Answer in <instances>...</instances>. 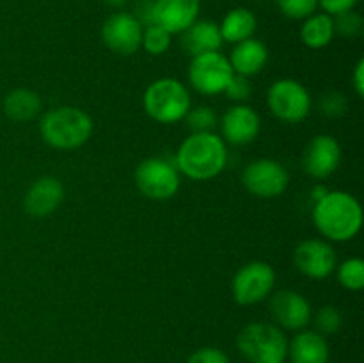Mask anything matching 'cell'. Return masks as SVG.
<instances>
[{
	"instance_id": "9c48e42d",
	"label": "cell",
	"mask_w": 364,
	"mask_h": 363,
	"mask_svg": "<svg viewBox=\"0 0 364 363\" xmlns=\"http://www.w3.org/2000/svg\"><path fill=\"white\" fill-rule=\"evenodd\" d=\"M233 75L230 60L219 50L192 57L187 71L188 82L194 88V91L205 96L224 93Z\"/></svg>"
},
{
	"instance_id": "83f0119b",
	"label": "cell",
	"mask_w": 364,
	"mask_h": 363,
	"mask_svg": "<svg viewBox=\"0 0 364 363\" xmlns=\"http://www.w3.org/2000/svg\"><path fill=\"white\" fill-rule=\"evenodd\" d=\"M341 324H343V317H341L340 310L333 305H326L322 308L316 310L315 313V331L320 335H333L340 331Z\"/></svg>"
},
{
	"instance_id": "5b68a950",
	"label": "cell",
	"mask_w": 364,
	"mask_h": 363,
	"mask_svg": "<svg viewBox=\"0 0 364 363\" xmlns=\"http://www.w3.org/2000/svg\"><path fill=\"white\" fill-rule=\"evenodd\" d=\"M237 347L251 363H283L288 354L284 331L276 324L252 322L240 330Z\"/></svg>"
},
{
	"instance_id": "3957f363",
	"label": "cell",
	"mask_w": 364,
	"mask_h": 363,
	"mask_svg": "<svg viewBox=\"0 0 364 363\" xmlns=\"http://www.w3.org/2000/svg\"><path fill=\"white\" fill-rule=\"evenodd\" d=\"M95 123L84 109L60 105L43 114L39 121L41 139L55 149H77L91 139Z\"/></svg>"
},
{
	"instance_id": "52a82bcc",
	"label": "cell",
	"mask_w": 364,
	"mask_h": 363,
	"mask_svg": "<svg viewBox=\"0 0 364 363\" xmlns=\"http://www.w3.org/2000/svg\"><path fill=\"white\" fill-rule=\"evenodd\" d=\"M135 185L149 199L166 201L174 198L180 191V171L174 162L162 157H149L142 160L135 169Z\"/></svg>"
},
{
	"instance_id": "d4e9b609",
	"label": "cell",
	"mask_w": 364,
	"mask_h": 363,
	"mask_svg": "<svg viewBox=\"0 0 364 363\" xmlns=\"http://www.w3.org/2000/svg\"><path fill=\"white\" fill-rule=\"evenodd\" d=\"M171 43H173V34L160 25H146L142 31L141 48H144L151 56H164L171 48Z\"/></svg>"
},
{
	"instance_id": "f1b7e54d",
	"label": "cell",
	"mask_w": 364,
	"mask_h": 363,
	"mask_svg": "<svg viewBox=\"0 0 364 363\" xmlns=\"http://www.w3.org/2000/svg\"><path fill=\"white\" fill-rule=\"evenodd\" d=\"M281 13L291 20H306L316 13L318 0H276Z\"/></svg>"
},
{
	"instance_id": "7402d4cb",
	"label": "cell",
	"mask_w": 364,
	"mask_h": 363,
	"mask_svg": "<svg viewBox=\"0 0 364 363\" xmlns=\"http://www.w3.org/2000/svg\"><path fill=\"white\" fill-rule=\"evenodd\" d=\"M219 28L223 41L237 45L245 39L255 38L258 20H256V14L247 7H235L223 18Z\"/></svg>"
},
{
	"instance_id": "7a4b0ae2",
	"label": "cell",
	"mask_w": 364,
	"mask_h": 363,
	"mask_svg": "<svg viewBox=\"0 0 364 363\" xmlns=\"http://www.w3.org/2000/svg\"><path fill=\"white\" fill-rule=\"evenodd\" d=\"M174 166L180 174L194 182L212 180L228 166L226 142L213 132L191 134L178 148Z\"/></svg>"
},
{
	"instance_id": "603a6c76",
	"label": "cell",
	"mask_w": 364,
	"mask_h": 363,
	"mask_svg": "<svg viewBox=\"0 0 364 363\" xmlns=\"http://www.w3.org/2000/svg\"><path fill=\"white\" fill-rule=\"evenodd\" d=\"M334 21L333 16L326 13H315L302 20L301 41L308 48L320 50L331 45L334 39Z\"/></svg>"
},
{
	"instance_id": "4316f807",
	"label": "cell",
	"mask_w": 364,
	"mask_h": 363,
	"mask_svg": "<svg viewBox=\"0 0 364 363\" xmlns=\"http://www.w3.org/2000/svg\"><path fill=\"white\" fill-rule=\"evenodd\" d=\"M334 21V34L341 36V38H358V36L363 34L364 21L363 16L359 13H355L354 9L347 11V13H341L333 16Z\"/></svg>"
},
{
	"instance_id": "e0dca14e",
	"label": "cell",
	"mask_w": 364,
	"mask_h": 363,
	"mask_svg": "<svg viewBox=\"0 0 364 363\" xmlns=\"http://www.w3.org/2000/svg\"><path fill=\"white\" fill-rule=\"evenodd\" d=\"M64 201V185L55 177H41L28 187L23 198L25 212L32 217H46Z\"/></svg>"
},
{
	"instance_id": "484cf974",
	"label": "cell",
	"mask_w": 364,
	"mask_h": 363,
	"mask_svg": "<svg viewBox=\"0 0 364 363\" xmlns=\"http://www.w3.org/2000/svg\"><path fill=\"white\" fill-rule=\"evenodd\" d=\"M185 123H187L191 134H198V132H213V128L217 127V114L212 107L199 105V107H191V110L187 112V116L183 117Z\"/></svg>"
},
{
	"instance_id": "30bf717a",
	"label": "cell",
	"mask_w": 364,
	"mask_h": 363,
	"mask_svg": "<svg viewBox=\"0 0 364 363\" xmlns=\"http://www.w3.org/2000/svg\"><path fill=\"white\" fill-rule=\"evenodd\" d=\"M290 184L287 167L274 159H258L247 164L242 173V185L259 199L279 198Z\"/></svg>"
},
{
	"instance_id": "cb8c5ba5",
	"label": "cell",
	"mask_w": 364,
	"mask_h": 363,
	"mask_svg": "<svg viewBox=\"0 0 364 363\" xmlns=\"http://www.w3.org/2000/svg\"><path fill=\"white\" fill-rule=\"evenodd\" d=\"M338 281L343 288L350 292H358L364 288V260L358 258H347L343 263L336 267Z\"/></svg>"
},
{
	"instance_id": "d6a6232c",
	"label": "cell",
	"mask_w": 364,
	"mask_h": 363,
	"mask_svg": "<svg viewBox=\"0 0 364 363\" xmlns=\"http://www.w3.org/2000/svg\"><path fill=\"white\" fill-rule=\"evenodd\" d=\"M358 6V0H318V7H322L323 13L329 16L347 13Z\"/></svg>"
},
{
	"instance_id": "2e32d148",
	"label": "cell",
	"mask_w": 364,
	"mask_h": 363,
	"mask_svg": "<svg viewBox=\"0 0 364 363\" xmlns=\"http://www.w3.org/2000/svg\"><path fill=\"white\" fill-rule=\"evenodd\" d=\"M201 0H153V23L171 34H181L199 20Z\"/></svg>"
},
{
	"instance_id": "8fae6325",
	"label": "cell",
	"mask_w": 364,
	"mask_h": 363,
	"mask_svg": "<svg viewBox=\"0 0 364 363\" xmlns=\"http://www.w3.org/2000/svg\"><path fill=\"white\" fill-rule=\"evenodd\" d=\"M142 31L141 21L127 11L110 14L102 25V41L110 52L117 56H134L141 50Z\"/></svg>"
},
{
	"instance_id": "7c38bea8",
	"label": "cell",
	"mask_w": 364,
	"mask_h": 363,
	"mask_svg": "<svg viewBox=\"0 0 364 363\" xmlns=\"http://www.w3.org/2000/svg\"><path fill=\"white\" fill-rule=\"evenodd\" d=\"M294 265L309 280H326L336 270L338 255L331 242L322 238H306L295 248Z\"/></svg>"
},
{
	"instance_id": "5bb4252c",
	"label": "cell",
	"mask_w": 364,
	"mask_h": 363,
	"mask_svg": "<svg viewBox=\"0 0 364 363\" xmlns=\"http://www.w3.org/2000/svg\"><path fill=\"white\" fill-rule=\"evenodd\" d=\"M341 146L334 135L318 134L308 142L302 155V167L315 180L329 178L340 167Z\"/></svg>"
},
{
	"instance_id": "74e56055",
	"label": "cell",
	"mask_w": 364,
	"mask_h": 363,
	"mask_svg": "<svg viewBox=\"0 0 364 363\" xmlns=\"http://www.w3.org/2000/svg\"><path fill=\"white\" fill-rule=\"evenodd\" d=\"M283 363H284V362H283Z\"/></svg>"
},
{
	"instance_id": "ffe728a7",
	"label": "cell",
	"mask_w": 364,
	"mask_h": 363,
	"mask_svg": "<svg viewBox=\"0 0 364 363\" xmlns=\"http://www.w3.org/2000/svg\"><path fill=\"white\" fill-rule=\"evenodd\" d=\"M181 46L191 57L217 52L223 46L219 23L212 20H196L185 32H181Z\"/></svg>"
},
{
	"instance_id": "ac0fdd59",
	"label": "cell",
	"mask_w": 364,
	"mask_h": 363,
	"mask_svg": "<svg viewBox=\"0 0 364 363\" xmlns=\"http://www.w3.org/2000/svg\"><path fill=\"white\" fill-rule=\"evenodd\" d=\"M233 73L242 77H255L262 73L263 68L269 63V48L259 39H245L237 43L228 57Z\"/></svg>"
},
{
	"instance_id": "4dcf8cb0",
	"label": "cell",
	"mask_w": 364,
	"mask_h": 363,
	"mask_svg": "<svg viewBox=\"0 0 364 363\" xmlns=\"http://www.w3.org/2000/svg\"><path fill=\"white\" fill-rule=\"evenodd\" d=\"M320 110H322L327 117L343 116L345 110H347V98L338 91L326 93V95L322 96V100H320Z\"/></svg>"
},
{
	"instance_id": "d6986e66",
	"label": "cell",
	"mask_w": 364,
	"mask_h": 363,
	"mask_svg": "<svg viewBox=\"0 0 364 363\" xmlns=\"http://www.w3.org/2000/svg\"><path fill=\"white\" fill-rule=\"evenodd\" d=\"M287 358L291 363H329V344L318 331H297L291 342H288Z\"/></svg>"
},
{
	"instance_id": "9a60e30c",
	"label": "cell",
	"mask_w": 364,
	"mask_h": 363,
	"mask_svg": "<svg viewBox=\"0 0 364 363\" xmlns=\"http://www.w3.org/2000/svg\"><path fill=\"white\" fill-rule=\"evenodd\" d=\"M220 130H223L224 142L233 146L251 144L262 130V120L251 105L235 103L224 112L220 120Z\"/></svg>"
},
{
	"instance_id": "277c9868",
	"label": "cell",
	"mask_w": 364,
	"mask_h": 363,
	"mask_svg": "<svg viewBox=\"0 0 364 363\" xmlns=\"http://www.w3.org/2000/svg\"><path fill=\"white\" fill-rule=\"evenodd\" d=\"M142 107L156 123L173 125L187 116L192 107V96L183 82L173 77H162L146 88Z\"/></svg>"
},
{
	"instance_id": "44dd1931",
	"label": "cell",
	"mask_w": 364,
	"mask_h": 363,
	"mask_svg": "<svg viewBox=\"0 0 364 363\" xmlns=\"http://www.w3.org/2000/svg\"><path fill=\"white\" fill-rule=\"evenodd\" d=\"M4 114L13 121H31L41 112V96L27 88H16L4 96L2 102Z\"/></svg>"
},
{
	"instance_id": "e575fe53",
	"label": "cell",
	"mask_w": 364,
	"mask_h": 363,
	"mask_svg": "<svg viewBox=\"0 0 364 363\" xmlns=\"http://www.w3.org/2000/svg\"><path fill=\"white\" fill-rule=\"evenodd\" d=\"M352 88H354V93L363 98L364 96V59H361L355 63L354 70H352Z\"/></svg>"
},
{
	"instance_id": "d590c367",
	"label": "cell",
	"mask_w": 364,
	"mask_h": 363,
	"mask_svg": "<svg viewBox=\"0 0 364 363\" xmlns=\"http://www.w3.org/2000/svg\"><path fill=\"white\" fill-rule=\"evenodd\" d=\"M329 191V189H326V187H322V185H315V187L311 189V199H313V203L315 201H318L320 198H322V196H326V192Z\"/></svg>"
},
{
	"instance_id": "8992f818",
	"label": "cell",
	"mask_w": 364,
	"mask_h": 363,
	"mask_svg": "<svg viewBox=\"0 0 364 363\" xmlns=\"http://www.w3.org/2000/svg\"><path fill=\"white\" fill-rule=\"evenodd\" d=\"M267 105L283 123H301L311 112L313 100L308 88L295 78H279L267 91Z\"/></svg>"
},
{
	"instance_id": "1f68e13d",
	"label": "cell",
	"mask_w": 364,
	"mask_h": 363,
	"mask_svg": "<svg viewBox=\"0 0 364 363\" xmlns=\"http://www.w3.org/2000/svg\"><path fill=\"white\" fill-rule=\"evenodd\" d=\"M185 363H230V358L217 347H201L192 352Z\"/></svg>"
},
{
	"instance_id": "4fadbf2b",
	"label": "cell",
	"mask_w": 364,
	"mask_h": 363,
	"mask_svg": "<svg viewBox=\"0 0 364 363\" xmlns=\"http://www.w3.org/2000/svg\"><path fill=\"white\" fill-rule=\"evenodd\" d=\"M270 315L276 326L288 331H302L311 322L313 312L308 299L295 290H284L270 294Z\"/></svg>"
},
{
	"instance_id": "6da1fadb",
	"label": "cell",
	"mask_w": 364,
	"mask_h": 363,
	"mask_svg": "<svg viewBox=\"0 0 364 363\" xmlns=\"http://www.w3.org/2000/svg\"><path fill=\"white\" fill-rule=\"evenodd\" d=\"M313 224L327 242H348L363 228V206L347 191H327L313 205Z\"/></svg>"
},
{
	"instance_id": "8d00e7d4",
	"label": "cell",
	"mask_w": 364,
	"mask_h": 363,
	"mask_svg": "<svg viewBox=\"0 0 364 363\" xmlns=\"http://www.w3.org/2000/svg\"><path fill=\"white\" fill-rule=\"evenodd\" d=\"M102 2L105 4V6L114 7V9H119V7H123L128 0H102Z\"/></svg>"
},
{
	"instance_id": "836d02e7",
	"label": "cell",
	"mask_w": 364,
	"mask_h": 363,
	"mask_svg": "<svg viewBox=\"0 0 364 363\" xmlns=\"http://www.w3.org/2000/svg\"><path fill=\"white\" fill-rule=\"evenodd\" d=\"M132 14L141 21L142 27L151 25L153 23V0H139V2L135 4V11Z\"/></svg>"
},
{
	"instance_id": "ba28073f",
	"label": "cell",
	"mask_w": 364,
	"mask_h": 363,
	"mask_svg": "<svg viewBox=\"0 0 364 363\" xmlns=\"http://www.w3.org/2000/svg\"><path fill=\"white\" fill-rule=\"evenodd\" d=\"M276 287V270L270 263L255 260L235 273L231 280V294L237 305L251 306L265 301Z\"/></svg>"
},
{
	"instance_id": "f546056e",
	"label": "cell",
	"mask_w": 364,
	"mask_h": 363,
	"mask_svg": "<svg viewBox=\"0 0 364 363\" xmlns=\"http://www.w3.org/2000/svg\"><path fill=\"white\" fill-rule=\"evenodd\" d=\"M224 93H226V96L231 100V102L244 103L245 100L251 98L252 95L251 80H249V77H242V75L235 73L233 77H231L230 84H228L226 89H224Z\"/></svg>"
}]
</instances>
